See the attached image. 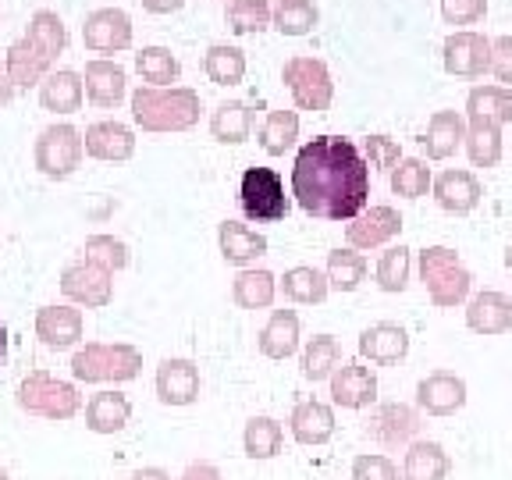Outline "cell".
<instances>
[{"label":"cell","instance_id":"cell-31","mask_svg":"<svg viewBox=\"0 0 512 480\" xmlns=\"http://www.w3.org/2000/svg\"><path fill=\"white\" fill-rule=\"evenodd\" d=\"M203 72H207V79L214 82V86H239L242 75H246V54H242L239 47L217 43V47H210L207 57H203Z\"/></svg>","mask_w":512,"mask_h":480},{"label":"cell","instance_id":"cell-52","mask_svg":"<svg viewBox=\"0 0 512 480\" xmlns=\"http://www.w3.org/2000/svg\"><path fill=\"white\" fill-rule=\"evenodd\" d=\"M132 480H168V473L164 470H139Z\"/></svg>","mask_w":512,"mask_h":480},{"label":"cell","instance_id":"cell-20","mask_svg":"<svg viewBox=\"0 0 512 480\" xmlns=\"http://www.w3.org/2000/svg\"><path fill=\"white\" fill-rule=\"evenodd\" d=\"M292 434H296L299 445H324L335 434V413L324 402H299L296 413H292Z\"/></svg>","mask_w":512,"mask_h":480},{"label":"cell","instance_id":"cell-39","mask_svg":"<svg viewBox=\"0 0 512 480\" xmlns=\"http://www.w3.org/2000/svg\"><path fill=\"white\" fill-rule=\"evenodd\" d=\"M320 11L313 0H278V8H274V29L281 36H306L313 32L317 25Z\"/></svg>","mask_w":512,"mask_h":480},{"label":"cell","instance_id":"cell-24","mask_svg":"<svg viewBox=\"0 0 512 480\" xmlns=\"http://www.w3.org/2000/svg\"><path fill=\"white\" fill-rule=\"evenodd\" d=\"M299 349V317L292 310H274L260 331V352L271 360H288Z\"/></svg>","mask_w":512,"mask_h":480},{"label":"cell","instance_id":"cell-7","mask_svg":"<svg viewBox=\"0 0 512 480\" xmlns=\"http://www.w3.org/2000/svg\"><path fill=\"white\" fill-rule=\"evenodd\" d=\"M470 388L459 374L452 370H434L424 381L416 384V409L427 416H452L466 406Z\"/></svg>","mask_w":512,"mask_h":480},{"label":"cell","instance_id":"cell-54","mask_svg":"<svg viewBox=\"0 0 512 480\" xmlns=\"http://www.w3.org/2000/svg\"><path fill=\"white\" fill-rule=\"evenodd\" d=\"M505 267H509V271H512V242H509V246H505Z\"/></svg>","mask_w":512,"mask_h":480},{"label":"cell","instance_id":"cell-5","mask_svg":"<svg viewBox=\"0 0 512 480\" xmlns=\"http://www.w3.org/2000/svg\"><path fill=\"white\" fill-rule=\"evenodd\" d=\"M285 79L288 93L296 100L303 111H328L331 107V96H335V82H331L328 64L317 61V57H292L285 64Z\"/></svg>","mask_w":512,"mask_h":480},{"label":"cell","instance_id":"cell-6","mask_svg":"<svg viewBox=\"0 0 512 480\" xmlns=\"http://www.w3.org/2000/svg\"><path fill=\"white\" fill-rule=\"evenodd\" d=\"M441 61H445V72L456 79H480L484 72H491V40L473 29L452 32L441 47Z\"/></svg>","mask_w":512,"mask_h":480},{"label":"cell","instance_id":"cell-34","mask_svg":"<svg viewBox=\"0 0 512 480\" xmlns=\"http://www.w3.org/2000/svg\"><path fill=\"white\" fill-rule=\"evenodd\" d=\"M409 274H413V249L406 246H388L377 260V285L381 292H406L409 285Z\"/></svg>","mask_w":512,"mask_h":480},{"label":"cell","instance_id":"cell-19","mask_svg":"<svg viewBox=\"0 0 512 480\" xmlns=\"http://www.w3.org/2000/svg\"><path fill=\"white\" fill-rule=\"evenodd\" d=\"M217 246H221V256L228 264H249V260L267 253L264 235L253 232L249 224H239V221H221V228H217Z\"/></svg>","mask_w":512,"mask_h":480},{"label":"cell","instance_id":"cell-9","mask_svg":"<svg viewBox=\"0 0 512 480\" xmlns=\"http://www.w3.org/2000/svg\"><path fill=\"white\" fill-rule=\"evenodd\" d=\"M367 434L384 448H409L420 434V409L406 406V402L377 406L367 420Z\"/></svg>","mask_w":512,"mask_h":480},{"label":"cell","instance_id":"cell-47","mask_svg":"<svg viewBox=\"0 0 512 480\" xmlns=\"http://www.w3.org/2000/svg\"><path fill=\"white\" fill-rule=\"evenodd\" d=\"M488 15V0H441V18L448 25H473Z\"/></svg>","mask_w":512,"mask_h":480},{"label":"cell","instance_id":"cell-10","mask_svg":"<svg viewBox=\"0 0 512 480\" xmlns=\"http://www.w3.org/2000/svg\"><path fill=\"white\" fill-rule=\"evenodd\" d=\"M82 40L96 54H114V50H125L132 43V18L121 8H100L86 18L82 25Z\"/></svg>","mask_w":512,"mask_h":480},{"label":"cell","instance_id":"cell-3","mask_svg":"<svg viewBox=\"0 0 512 480\" xmlns=\"http://www.w3.org/2000/svg\"><path fill=\"white\" fill-rule=\"evenodd\" d=\"M420 281H424L427 296L441 310H456L470 299L473 274L463 267L456 249L448 246H431L420 253Z\"/></svg>","mask_w":512,"mask_h":480},{"label":"cell","instance_id":"cell-33","mask_svg":"<svg viewBox=\"0 0 512 480\" xmlns=\"http://www.w3.org/2000/svg\"><path fill=\"white\" fill-rule=\"evenodd\" d=\"M40 100L47 111L54 114H72L82 104V79L75 72H54L40 89Z\"/></svg>","mask_w":512,"mask_h":480},{"label":"cell","instance_id":"cell-21","mask_svg":"<svg viewBox=\"0 0 512 480\" xmlns=\"http://www.w3.org/2000/svg\"><path fill=\"white\" fill-rule=\"evenodd\" d=\"M61 288L72 299H82L86 306H104L111 299V281H107V267L86 264V267H68L64 271Z\"/></svg>","mask_w":512,"mask_h":480},{"label":"cell","instance_id":"cell-8","mask_svg":"<svg viewBox=\"0 0 512 480\" xmlns=\"http://www.w3.org/2000/svg\"><path fill=\"white\" fill-rule=\"evenodd\" d=\"M82 157V139L72 125H54L47 128L36 143V164H40L43 175L50 178H64L79 168Z\"/></svg>","mask_w":512,"mask_h":480},{"label":"cell","instance_id":"cell-16","mask_svg":"<svg viewBox=\"0 0 512 480\" xmlns=\"http://www.w3.org/2000/svg\"><path fill=\"white\" fill-rule=\"evenodd\" d=\"M157 395L168 406H189L200 399V367L192 360H164L157 370Z\"/></svg>","mask_w":512,"mask_h":480},{"label":"cell","instance_id":"cell-37","mask_svg":"<svg viewBox=\"0 0 512 480\" xmlns=\"http://www.w3.org/2000/svg\"><path fill=\"white\" fill-rule=\"evenodd\" d=\"M128 413H132V409H128L125 395L100 392V395H93V402H89L86 420L93 431L107 434V431H121V427L128 424Z\"/></svg>","mask_w":512,"mask_h":480},{"label":"cell","instance_id":"cell-50","mask_svg":"<svg viewBox=\"0 0 512 480\" xmlns=\"http://www.w3.org/2000/svg\"><path fill=\"white\" fill-rule=\"evenodd\" d=\"M185 0H143V8L153 11V15H171V11L182 8Z\"/></svg>","mask_w":512,"mask_h":480},{"label":"cell","instance_id":"cell-43","mask_svg":"<svg viewBox=\"0 0 512 480\" xmlns=\"http://www.w3.org/2000/svg\"><path fill=\"white\" fill-rule=\"evenodd\" d=\"M136 68L153 89L171 86V82L178 79V72H182L178 57L171 54V50H164V47H146L143 54H136Z\"/></svg>","mask_w":512,"mask_h":480},{"label":"cell","instance_id":"cell-44","mask_svg":"<svg viewBox=\"0 0 512 480\" xmlns=\"http://www.w3.org/2000/svg\"><path fill=\"white\" fill-rule=\"evenodd\" d=\"M40 335L47 345H72L79 338V313L64 306H47L40 313Z\"/></svg>","mask_w":512,"mask_h":480},{"label":"cell","instance_id":"cell-35","mask_svg":"<svg viewBox=\"0 0 512 480\" xmlns=\"http://www.w3.org/2000/svg\"><path fill=\"white\" fill-rule=\"evenodd\" d=\"M274 274L271 271H242L232 285V296L242 310H264L274 303Z\"/></svg>","mask_w":512,"mask_h":480},{"label":"cell","instance_id":"cell-2","mask_svg":"<svg viewBox=\"0 0 512 480\" xmlns=\"http://www.w3.org/2000/svg\"><path fill=\"white\" fill-rule=\"evenodd\" d=\"M132 114L146 132H182L200 121V96L192 89H139Z\"/></svg>","mask_w":512,"mask_h":480},{"label":"cell","instance_id":"cell-15","mask_svg":"<svg viewBox=\"0 0 512 480\" xmlns=\"http://www.w3.org/2000/svg\"><path fill=\"white\" fill-rule=\"evenodd\" d=\"M406 352H409V331L399 328V324L381 320V324H374V328H367L360 335V356L374 363V367H392V363L406 360Z\"/></svg>","mask_w":512,"mask_h":480},{"label":"cell","instance_id":"cell-1","mask_svg":"<svg viewBox=\"0 0 512 480\" xmlns=\"http://www.w3.org/2000/svg\"><path fill=\"white\" fill-rule=\"evenodd\" d=\"M292 196L317 221H352L367 210L370 164L345 136H317L296 153Z\"/></svg>","mask_w":512,"mask_h":480},{"label":"cell","instance_id":"cell-22","mask_svg":"<svg viewBox=\"0 0 512 480\" xmlns=\"http://www.w3.org/2000/svg\"><path fill=\"white\" fill-rule=\"evenodd\" d=\"M466 157H470L473 168H495L502 160V125L495 121H466Z\"/></svg>","mask_w":512,"mask_h":480},{"label":"cell","instance_id":"cell-29","mask_svg":"<svg viewBox=\"0 0 512 480\" xmlns=\"http://www.w3.org/2000/svg\"><path fill=\"white\" fill-rule=\"evenodd\" d=\"M249 128H253V111H249L242 100H232V104H221L210 118V132H214L217 143H246Z\"/></svg>","mask_w":512,"mask_h":480},{"label":"cell","instance_id":"cell-28","mask_svg":"<svg viewBox=\"0 0 512 480\" xmlns=\"http://www.w3.org/2000/svg\"><path fill=\"white\" fill-rule=\"evenodd\" d=\"M328 274H320L317 267H292L285 271L281 278V292H285L292 303H303V306H313V303H324L328 299Z\"/></svg>","mask_w":512,"mask_h":480},{"label":"cell","instance_id":"cell-49","mask_svg":"<svg viewBox=\"0 0 512 480\" xmlns=\"http://www.w3.org/2000/svg\"><path fill=\"white\" fill-rule=\"evenodd\" d=\"M491 72L505 89H512V36H498L491 43Z\"/></svg>","mask_w":512,"mask_h":480},{"label":"cell","instance_id":"cell-12","mask_svg":"<svg viewBox=\"0 0 512 480\" xmlns=\"http://www.w3.org/2000/svg\"><path fill=\"white\" fill-rule=\"evenodd\" d=\"M331 399L345 409H367L377 402V374L363 363H342L331 374Z\"/></svg>","mask_w":512,"mask_h":480},{"label":"cell","instance_id":"cell-13","mask_svg":"<svg viewBox=\"0 0 512 480\" xmlns=\"http://www.w3.org/2000/svg\"><path fill=\"white\" fill-rule=\"evenodd\" d=\"M431 189H434L438 207L448 210V214H470V210H477L480 196H484L477 175H473V171H463V168L441 171V175L434 178Z\"/></svg>","mask_w":512,"mask_h":480},{"label":"cell","instance_id":"cell-48","mask_svg":"<svg viewBox=\"0 0 512 480\" xmlns=\"http://www.w3.org/2000/svg\"><path fill=\"white\" fill-rule=\"evenodd\" d=\"M86 253L93 256L96 264L100 267H125L128 264V249H125V242H118V239H107V235H96V239H89L86 242Z\"/></svg>","mask_w":512,"mask_h":480},{"label":"cell","instance_id":"cell-23","mask_svg":"<svg viewBox=\"0 0 512 480\" xmlns=\"http://www.w3.org/2000/svg\"><path fill=\"white\" fill-rule=\"evenodd\" d=\"M86 150L100 160H128L136 153V136L118 121H100L86 132Z\"/></svg>","mask_w":512,"mask_h":480},{"label":"cell","instance_id":"cell-18","mask_svg":"<svg viewBox=\"0 0 512 480\" xmlns=\"http://www.w3.org/2000/svg\"><path fill=\"white\" fill-rule=\"evenodd\" d=\"M466 139V118L459 111H434L427 121V136L420 139L431 160H448L463 146Z\"/></svg>","mask_w":512,"mask_h":480},{"label":"cell","instance_id":"cell-14","mask_svg":"<svg viewBox=\"0 0 512 480\" xmlns=\"http://www.w3.org/2000/svg\"><path fill=\"white\" fill-rule=\"evenodd\" d=\"M466 328L477 331V335H505L512 331V299L502 292H477V296L466 303Z\"/></svg>","mask_w":512,"mask_h":480},{"label":"cell","instance_id":"cell-11","mask_svg":"<svg viewBox=\"0 0 512 480\" xmlns=\"http://www.w3.org/2000/svg\"><path fill=\"white\" fill-rule=\"evenodd\" d=\"M402 232V217L392 207H370L345 224V239L352 249H377Z\"/></svg>","mask_w":512,"mask_h":480},{"label":"cell","instance_id":"cell-4","mask_svg":"<svg viewBox=\"0 0 512 480\" xmlns=\"http://www.w3.org/2000/svg\"><path fill=\"white\" fill-rule=\"evenodd\" d=\"M239 203L242 214L256 224L285 221L288 210H292V203L285 196V182L271 168H246V175L239 182Z\"/></svg>","mask_w":512,"mask_h":480},{"label":"cell","instance_id":"cell-36","mask_svg":"<svg viewBox=\"0 0 512 480\" xmlns=\"http://www.w3.org/2000/svg\"><path fill=\"white\" fill-rule=\"evenodd\" d=\"M367 278V260L356 249H331L328 256V285L338 292H356Z\"/></svg>","mask_w":512,"mask_h":480},{"label":"cell","instance_id":"cell-17","mask_svg":"<svg viewBox=\"0 0 512 480\" xmlns=\"http://www.w3.org/2000/svg\"><path fill=\"white\" fill-rule=\"evenodd\" d=\"M452 473V459L438 441L416 438L406 448V459H402V480H448Z\"/></svg>","mask_w":512,"mask_h":480},{"label":"cell","instance_id":"cell-32","mask_svg":"<svg viewBox=\"0 0 512 480\" xmlns=\"http://www.w3.org/2000/svg\"><path fill=\"white\" fill-rule=\"evenodd\" d=\"M281 441H285V431L274 416H253L246 424V434H242L249 459H274L281 452Z\"/></svg>","mask_w":512,"mask_h":480},{"label":"cell","instance_id":"cell-26","mask_svg":"<svg viewBox=\"0 0 512 480\" xmlns=\"http://www.w3.org/2000/svg\"><path fill=\"white\" fill-rule=\"evenodd\" d=\"M495 121V125H509L512 121V89L505 86H477L466 96V121Z\"/></svg>","mask_w":512,"mask_h":480},{"label":"cell","instance_id":"cell-27","mask_svg":"<svg viewBox=\"0 0 512 480\" xmlns=\"http://www.w3.org/2000/svg\"><path fill=\"white\" fill-rule=\"evenodd\" d=\"M50 68V57L43 54L40 47L32 40H18L15 47L8 50V75H11V82L15 86H22V89H29L32 82H40L43 79V72Z\"/></svg>","mask_w":512,"mask_h":480},{"label":"cell","instance_id":"cell-53","mask_svg":"<svg viewBox=\"0 0 512 480\" xmlns=\"http://www.w3.org/2000/svg\"><path fill=\"white\" fill-rule=\"evenodd\" d=\"M8 356V328H4V320H0V363Z\"/></svg>","mask_w":512,"mask_h":480},{"label":"cell","instance_id":"cell-40","mask_svg":"<svg viewBox=\"0 0 512 480\" xmlns=\"http://www.w3.org/2000/svg\"><path fill=\"white\" fill-rule=\"evenodd\" d=\"M25 40H32L50 61H54V57L64 54V47H68V29H64V22L54 11H36L29 22V32H25Z\"/></svg>","mask_w":512,"mask_h":480},{"label":"cell","instance_id":"cell-38","mask_svg":"<svg viewBox=\"0 0 512 480\" xmlns=\"http://www.w3.org/2000/svg\"><path fill=\"white\" fill-rule=\"evenodd\" d=\"M434 185V175L420 157H402L399 168L392 171V192L402 200H420Z\"/></svg>","mask_w":512,"mask_h":480},{"label":"cell","instance_id":"cell-42","mask_svg":"<svg viewBox=\"0 0 512 480\" xmlns=\"http://www.w3.org/2000/svg\"><path fill=\"white\" fill-rule=\"evenodd\" d=\"M299 139V114L296 111H271L260 128V146H264L271 157H281L288 146Z\"/></svg>","mask_w":512,"mask_h":480},{"label":"cell","instance_id":"cell-25","mask_svg":"<svg viewBox=\"0 0 512 480\" xmlns=\"http://www.w3.org/2000/svg\"><path fill=\"white\" fill-rule=\"evenodd\" d=\"M86 93L93 104L118 107L125 96V72L114 61H89L86 64Z\"/></svg>","mask_w":512,"mask_h":480},{"label":"cell","instance_id":"cell-46","mask_svg":"<svg viewBox=\"0 0 512 480\" xmlns=\"http://www.w3.org/2000/svg\"><path fill=\"white\" fill-rule=\"evenodd\" d=\"M399 160H402V150H399L395 139H388V136H370L367 139V164L374 171L392 175V171L399 168Z\"/></svg>","mask_w":512,"mask_h":480},{"label":"cell","instance_id":"cell-41","mask_svg":"<svg viewBox=\"0 0 512 480\" xmlns=\"http://www.w3.org/2000/svg\"><path fill=\"white\" fill-rule=\"evenodd\" d=\"M228 25L239 36H256L274 25V11L267 0H232L228 4Z\"/></svg>","mask_w":512,"mask_h":480},{"label":"cell","instance_id":"cell-51","mask_svg":"<svg viewBox=\"0 0 512 480\" xmlns=\"http://www.w3.org/2000/svg\"><path fill=\"white\" fill-rule=\"evenodd\" d=\"M11 93H15V82H11V75H8V64H0V107L8 104Z\"/></svg>","mask_w":512,"mask_h":480},{"label":"cell","instance_id":"cell-45","mask_svg":"<svg viewBox=\"0 0 512 480\" xmlns=\"http://www.w3.org/2000/svg\"><path fill=\"white\" fill-rule=\"evenodd\" d=\"M352 480H402V477H399V466L388 456L367 452V456H356V463H352Z\"/></svg>","mask_w":512,"mask_h":480},{"label":"cell","instance_id":"cell-30","mask_svg":"<svg viewBox=\"0 0 512 480\" xmlns=\"http://www.w3.org/2000/svg\"><path fill=\"white\" fill-rule=\"evenodd\" d=\"M342 367V349L335 335H317L303 352V377L306 381H331V374Z\"/></svg>","mask_w":512,"mask_h":480}]
</instances>
